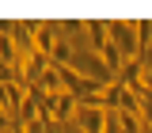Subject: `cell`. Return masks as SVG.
Wrapping results in <instances>:
<instances>
[{
    "mask_svg": "<svg viewBox=\"0 0 152 133\" xmlns=\"http://www.w3.org/2000/svg\"><path fill=\"white\" fill-rule=\"evenodd\" d=\"M72 69H76V72H84L88 80H95V84H103V88H110L114 80H118V76L107 69V61H103L99 53H91V50H88V53H76V57H72Z\"/></svg>",
    "mask_w": 152,
    "mask_h": 133,
    "instance_id": "obj_2",
    "label": "cell"
},
{
    "mask_svg": "<svg viewBox=\"0 0 152 133\" xmlns=\"http://www.w3.org/2000/svg\"><path fill=\"white\" fill-rule=\"evenodd\" d=\"M53 110H57V126H61V122H72L76 110H80V99L65 91V95H57V99H53Z\"/></svg>",
    "mask_w": 152,
    "mask_h": 133,
    "instance_id": "obj_4",
    "label": "cell"
},
{
    "mask_svg": "<svg viewBox=\"0 0 152 133\" xmlns=\"http://www.w3.org/2000/svg\"><path fill=\"white\" fill-rule=\"evenodd\" d=\"M88 42H91V53H107L110 50V23H99V19H91L88 23Z\"/></svg>",
    "mask_w": 152,
    "mask_h": 133,
    "instance_id": "obj_3",
    "label": "cell"
},
{
    "mask_svg": "<svg viewBox=\"0 0 152 133\" xmlns=\"http://www.w3.org/2000/svg\"><path fill=\"white\" fill-rule=\"evenodd\" d=\"M4 129L12 133V114H8V110H4V107H0V133H4Z\"/></svg>",
    "mask_w": 152,
    "mask_h": 133,
    "instance_id": "obj_5",
    "label": "cell"
},
{
    "mask_svg": "<svg viewBox=\"0 0 152 133\" xmlns=\"http://www.w3.org/2000/svg\"><path fill=\"white\" fill-rule=\"evenodd\" d=\"M110 42L118 46V53L126 61H141V38H137V23L122 19V23H110Z\"/></svg>",
    "mask_w": 152,
    "mask_h": 133,
    "instance_id": "obj_1",
    "label": "cell"
},
{
    "mask_svg": "<svg viewBox=\"0 0 152 133\" xmlns=\"http://www.w3.org/2000/svg\"><path fill=\"white\" fill-rule=\"evenodd\" d=\"M148 133H152V126H148Z\"/></svg>",
    "mask_w": 152,
    "mask_h": 133,
    "instance_id": "obj_6",
    "label": "cell"
}]
</instances>
